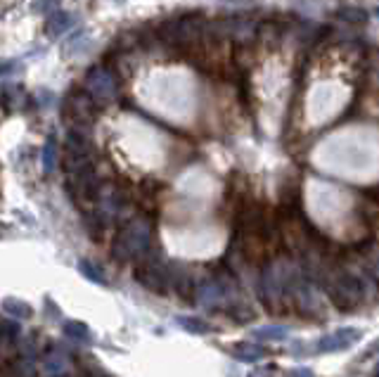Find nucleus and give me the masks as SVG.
Returning a JSON list of instances; mask_svg holds the SVG:
<instances>
[{
    "label": "nucleus",
    "instance_id": "5",
    "mask_svg": "<svg viewBox=\"0 0 379 377\" xmlns=\"http://www.w3.org/2000/svg\"><path fill=\"white\" fill-rule=\"evenodd\" d=\"M249 377H272V368H259V370H254Z\"/></svg>",
    "mask_w": 379,
    "mask_h": 377
},
{
    "label": "nucleus",
    "instance_id": "2",
    "mask_svg": "<svg viewBox=\"0 0 379 377\" xmlns=\"http://www.w3.org/2000/svg\"><path fill=\"white\" fill-rule=\"evenodd\" d=\"M256 337H261V340H266V337H272V340H282V337H287V330H284V328L261 330V332H256Z\"/></svg>",
    "mask_w": 379,
    "mask_h": 377
},
{
    "label": "nucleus",
    "instance_id": "3",
    "mask_svg": "<svg viewBox=\"0 0 379 377\" xmlns=\"http://www.w3.org/2000/svg\"><path fill=\"white\" fill-rule=\"evenodd\" d=\"M264 349H261V347H252V349H239V351H237V356L239 358H261V356H264Z\"/></svg>",
    "mask_w": 379,
    "mask_h": 377
},
{
    "label": "nucleus",
    "instance_id": "7",
    "mask_svg": "<svg viewBox=\"0 0 379 377\" xmlns=\"http://www.w3.org/2000/svg\"><path fill=\"white\" fill-rule=\"evenodd\" d=\"M289 377H311V373L308 370H297V373H292Z\"/></svg>",
    "mask_w": 379,
    "mask_h": 377
},
{
    "label": "nucleus",
    "instance_id": "1",
    "mask_svg": "<svg viewBox=\"0 0 379 377\" xmlns=\"http://www.w3.org/2000/svg\"><path fill=\"white\" fill-rule=\"evenodd\" d=\"M355 340H360V332L358 330H337L334 335H327L317 342L315 351H342L349 344H353Z\"/></svg>",
    "mask_w": 379,
    "mask_h": 377
},
{
    "label": "nucleus",
    "instance_id": "6",
    "mask_svg": "<svg viewBox=\"0 0 379 377\" xmlns=\"http://www.w3.org/2000/svg\"><path fill=\"white\" fill-rule=\"evenodd\" d=\"M370 270H375V275L379 278V254H375V257H372V268Z\"/></svg>",
    "mask_w": 379,
    "mask_h": 377
},
{
    "label": "nucleus",
    "instance_id": "4",
    "mask_svg": "<svg viewBox=\"0 0 379 377\" xmlns=\"http://www.w3.org/2000/svg\"><path fill=\"white\" fill-rule=\"evenodd\" d=\"M181 323L185 325L187 330H197V332H206V330H209V328H204V323H199V320H192V318H183Z\"/></svg>",
    "mask_w": 379,
    "mask_h": 377
}]
</instances>
